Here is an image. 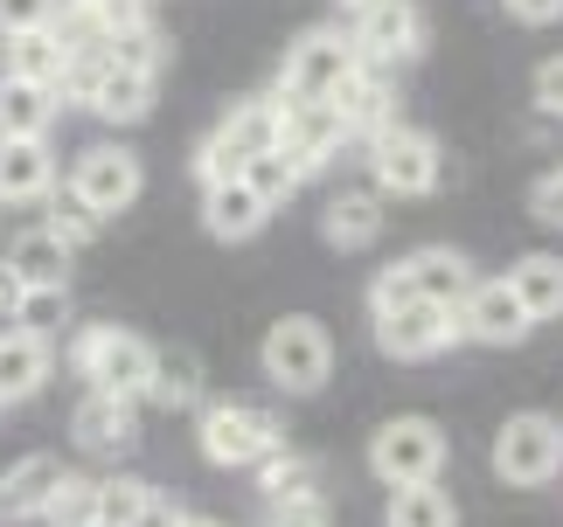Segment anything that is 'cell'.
Listing matches in <instances>:
<instances>
[{
	"instance_id": "33",
	"label": "cell",
	"mask_w": 563,
	"mask_h": 527,
	"mask_svg": "<svg viewBox=\"0 0 563 527\" xmlns=\"http://www.w3.org/2000/svg\"><path fill=\"white\" fill-rule=\"evenodd\" d=\"M244 167H251V160H244V146H236L223 125H216L209 139H202V153H195V173H202V188H216V181H236Z\"/></svg>"
},
{
	"instance_id": "26",
	"label": "cell",
	"mask_w": 563,
	"mask_h": 527,
	"mask_svg": "<svg viewBox=\"0 0 563 527\" xmlns=\"http://www.w3.org/2000/svg\"><path fill=\"white\" fill-rule=\"evenodd\" d=\"M202 395V361L188 347H154V375H146V403L161 410H188Z\"/></svg>"
},
{
	"instance_id": "15",
	"label": "cell",
	"mask_w": 563,
	"mask_h": 527,
	"mask_svg": "<svg viewBox=\"0 0 563 527\" xmlns=\"http://www.w3.org/2000/svg\"><path fill=\"white\" fill-rule=\"evenodd\" d=\"M56 194V153L49 139H0V202H49Z\"/></svg>"
},
{
	"instance_id": "19",
	"label": "cell",
	"mask_w": 563,
	"mask_h": 527,
	"mask_svg": "<svg viewBox=\"0 0 563 527\" xmlns=\"http://www.w3.org/2000/svg\"><path fill=\"white\" fill-rule=\"evenodd\" d=\"M0 49H8V77H21V83H49V91H63V77H70V63H77V49H70L56 29L0 35Z\"/></svg>"
},
{
	"instance_id": "8",
	"label": "cell",
	"mask_w": 563,
	"mask_h": 527,
	"mask_svg": "<svg viewBox=\"0 0 563 527\" xmlns=\"http://www.w3.org/2000/svg\"><path fill=\"white\" fill-rule=\"evenodd\" d=\"M563 472V424L543 410H522L494 430V479L501 486H550Z\"/></svg>"
},
{
	"instance_id": "16",
	"label": "cell",
	"mask_w": 563,
	"mask_h": 527,
	"mask_svg": "<svg viewBox=\"0 0 563 527\" xmlns=\"http://www.w3.org/2000/svg\"><path fill=\"white\" fill-rule=\"evenodd\" d=\"M56 486H63V458H49V451L14 458V466L0 472V520H35V514H49Z\"/></svg>"
},
{
	"instance_id": "29",
	"label": "cell",
	"mask_w": 563,
	"mask_h": 527,
	"mask_svg": "<svg viewBox=\"0 0 563 527\" xmlns=\"http://www.w3.org/2000/svg\"><path fill=\"white\" fill-rule=\"evenodd\" d=\"M104 56L119 63V70H140V77H161V35H154V21H133V29H119L112 42H104Z\"/></svg>"
},
{
	"instance_id": "6",
	"label": "cell",
	"mask_w": 563,
	"mask_h": 527,
	"mask_svg": "<svg viewBox=\"0 0 563 527\" xmlns=\"http://www.w3.org/2000/svg\"><path fill=\"white\" fill-rule=\"evenodd\" d=\"M77 375L104 389V395H133V403H146V375H154V347H146L140 334H125V326H84L77 347H70Z\"/></svg>"
},
{
	"instance_id": "41",
	"label": "cell",
	"mask_w": 563,
	"mask_h": 527,
	"mask_svg": "<svg viewBox=\"0 0 563 527\" xmlns=\"http://www.w3.org/2000/svg\"><path fill=\"white\" fill-rule=\"evenodd\" d=\"M508 14L529 29H550V21H563V0H508Z\"/></svg>"
},
{
	"instance_id": "7",
	"label": "cell",
	"mask_w": 563,
	"mask_h": 527,
	"mask_svg": "<svg viewBox=\"0 0 563 527\" xmlns=\"http://www.w3.org/2000/svg\"><path fill=\"white\" fill-rule=\"evenodd\" d=\"M439 173H445V153L418 125L397 119V125H383L369 139V181H376V194H404V202H418V194L439 188Z\"/></svg>"
},
{
	"instance_id": "11",
	"label": "cell",
	"mask_w": 563,
	"mask_h": 527,
	"mask_svg": "<svg viewBox=\"0 0 563 527\" xmlns=\"http://www.w3.org/2000/svg\"><path fill=\"white\" fill-rule=\"evenodd\" d=\"M341 146H349V125H341L334 104H286V139H278V153H286V167L299 181L320 173Z\"/></svg>"
},
{
	"instance_id": "34",
	"label": "cell",
	"mask_w": 563,
	"mask_h": 527,
	"mask_svg": "<svg viewBox=\"0 0 563 527\" xmlns=\"http://www.w3.org/2000/svg\"><path fill=\"white\" fill-rule=\"evenodd\" d=\"M244 181H251V188H257V194H265V202L278 209V202H286V194L299 188V173L286 167V153H257V160L244 167Z\"/></svg>"
},
{
	"instance_id": "39",
	"label": "cell",
	"mask_w": 563,
	"mask_h": 527,
	"mask_svg": "<svg viewBox=\"0 0 563 527\" xmlns=\"http://www.w3.org/2000/svg\"><path fill=\"white\" fill-rule=\"evenodd\" d=\"M56 313H63V292H29V305H21V326H29V334H49Z\"/></svg>"
},
{
	"instance_id": "36",
	"label": "cell",
	"mask_w": 563,
	"mask_h": 527,
	"mask_svg": "<svg viewBox=\"0 0 563 527\" xmlns=\"http://www.w3.org/2000/svg\"><path fill=\"white\" fill-rule=\"evenodd\" d=\"M257 527H334V520H328V500H292V507H265Z\"/></svg>"
},
{
	"instance_id": "14",
	"label": "cell",
	"mask_w": 563,
	"mask_h": 527,
	"mask_svg": "<svg viewBox=\"0 0 563 527\" xmlns=\"http://www.w3.org/2000/svg\"><path fill=\"white\" fill-rule=\"evenodd\" d=\"M404 278H410V292L418 299H431V305H460L473 299V284H481V271L460 257V250H445V244H431V250H410L404 257Z\"/></svg>"
},
{
	"instance_id": "9",
	"label": "cell",
	"mask_w": 563,
	"mask_h": 527,
	"mask_svg": "<svg viewBox=\"0 0 563 527\" xmlns=\"http://www.w3.org/2000/svg\"><path fill=\"white\" fill-rule=\"evenodd\" d=\"M70 188L91 202L104 223H112L119 209H133L140 202V188H146V167H140V153L133 146H119V139H98V146H84L77 153V167H70Z\"/></svg>"
},
{
	"instance_id": "35",
	"label": "cell",
	"mask_w": 563,
	"mask_h": 527,
	"mask_svg": "<svg viewBox=\"0 0 563 527\" xmlns=\"http://www.w3.org/2000/svg\"><path fill=\"white\" fill-rule=\"evenodd\" d=\"M63 0H0V35H29V29H56Z\"/></svg>"
},
{
	"instance_id": "31",
	"label": "cell",
	"mask_w": 563,
	"mask_h": 527,
	"mask_svg": "<svg viewBox=\"0 0 563 527\" xmlns=\"http://www.w3.org/2000/svg\"><path fill=\"white\" fill-rule=\"evenodd\" d=\"M49 229L63 236V244H91V236L104 229V215L84 202L77 188H63V194H49Z\"/></svg>"
},
{
	"instance_id": "12",
	"label": "cell",
	"mask_w": 563,
	"mask_h": 527,
	"mask_svg": "<svg viewBox=\"0 0 563 527\" xmlns=\"http://www.w3.org/2000/svg\"><path fill=\"white\" fill-rule=\"evenodd\" d=\"M460 319H466V340H481V347H515V340H529V326H536L508 278H481V284H473V299L460 305Z\"/></svg>"
},
{
	"instance_id": "28",
	"label": "cell",
	"mask_w": 563,
	"mask_h": 527,
	"mask_svg": "<svg viewBox=\"0 0 563 527\" xmlns=\"http://www.w3.org/2000/svg\"><path fill=\"white\" fill-rule=\"evenodd\" d=\"M383 527H460V507H452L445 486H397Z\"/></svg>"
},
{
	"instance_id": "24",
	"label": "cell",
	"mask_w": 563,
	"mask_h": 527,
	"mask_svg": "<svg viewBox=\"0 0 563 527\" xmlns=\"http://www.w3.org/2000/svg\"><path fill=\"white\" fill-rule=\"evenodd\" d=\"M508 284H515V299L529 305L536 326H543V319H563V257H556V250H529V257L508 271Z\"/></svg>"
},
{
	"instance_id": "42",
	"label": "cell",
	"mask_w": 563,
	"mask_h": 527,
	"mask_svg": "<svg viewBox=\"0 0 563 527\" xmlns=\"http://www.w3.org/2000/svg\"><path fill=\"white\" fill-rule=\"evenodd\" d=\"M181 520H188V514L175 507V500H161V493H154V500L140 507V520H133V527H181Z\"/></svg>"
},
{
	"instance_id": "22",
	"label": "cell",
	"mask_w": 563,
	"mask_h": 527,
	"mask_svg": "<svg viewBox=\"0 0 563 527\" xmlns=\"http://www.w3.org/2000/svg\"><path fill=\"white\" fill-rule=\"evenodd\" d=\"M334 112H341V125H349V139H362L369 146L383 125H397V104H389V83H383V70H362L341 83V98H334Z\"/></svg>"
},
{
	"instance_id": "4",
	"label": "cell",
	"mask_w": 563,
	"mask_h": 527,
	"mask_svg": "<svg viewBox=\"0 0 563 527\" xmlns=\"http://www.w3.org/2000/svg\"><path fill=\"white\" fill-rule=\"evenodd\" d=\"M272 451H286V430H278L272 410L257 403H209L202 410V458L223 472H257Z\"/></svg>"
},
{
	"instance_id": "27",
	"label": "cell",
	"mask_w": 563,
	"mask_h": 527,
	"mask_svg": "<svg viewBox=\"0 0 563 527\" xmlns=\"http://www.w3.org/2000/svg\"><path fill=\"white\" fill-rule=\"evenodd\" d=\"M257 493H265V507L320 500V472H313V458H299V451H272L265 466H257Z\"/></svg>"
},
{
	"instance_id": "45",
	"label": "cell",
	"mask_w": 563,
	"mask_h": 527,
	"mask_svg": "<svg viewBox=\"0 0 563 527\" xmlns=\"http://www.w3.org/2000/svg\"><path fill=\"white\" fill-rule=\"evenodd\" d=\"M0 410H8V403H0Z\"/></svg>"
},
{
	"instance_id": "23",
	"label": "cell",
	"mask_w": 563,
	"mask_h": 527,
	"mask_svg": "<svg viewBox=\"0 0 563 527\" xmlns=\"http://www.w3.org/2000/svg\"><path fill=\"white\" fill-rule=\"evenodd\" d=\"M56 125V91L49 83L0 77V139H49Z\"/></svg>"
},
{
	"instance_id": "21",
	"label": "cell",
	"mask_w": 563,
	"mask_h": 527,
	"mask_svg": "<svg viewBox=\"0 0 563 527\" xmlns=\"http://www.w3.org/2000/svg\"><path fill=\"white\" fill-rule=\"evenodd\" d=\"M320 229H328L334 250H369L376 236H383V194L376 188H341V194H328Z\"/></svg>"
},
{
	"instance_id": "20",
	"label": "cell",
	"mask_w": 563,
	"mask_h": 527,
	"mask_svg": "<svg viewBox=\"0 0 563 527\" xmlns=\"http://www.w3.org/2000/svg\"><path fill=\"white\" fill-rule=\"evenodd\" d=\"M49 334H29V326H8L0 334V403H21V395H35L42 382H49Z\"/></svg>"
},
{
	"instance_id": "10",
	"label": "cell",
	"mask_w": 563,
	"mask_h": 527,
	"mask_svg": "<svg viewBox=\"0 0 563 527\" xmlns=\"http://www.w3.org/2000/svg\"><path fill=\"white\" fill-rule=\"evenodd\" d=\"M355 49L369 70H397V63H410L424 49V14H418V0H369V8H355Z\"/></svg>"
},
{
	"instance_id": "3",
	"label": "cell",
	"mask_w": 563,
	"mask_h": 527,
	"mask_svg": "<svg viewBox=\"0 0 563 527\" xmlns=\"http://www.w3.org/2000/svg\"><path fill=\"white\" fill-rule=\"evenodd\" d=\"M257 361H265V382H272V389L313 395V389H328V375H334V340H328V326H320V319L286 313V319L265 334Z\"/></svg>"
},
{
	"instance_id": "18",
	"label": "cell",
	"mask_w": 563,
	"mask_h": 527,
	"mask_svg": "<svg viewBox=\"0 0 563 527\" xmlns=\"http://www.w3.org/2000/svg\"><path fill=\"white\" fill-rule=\"evenodd\" d=\"M70 257H77V244H63L49 223L21 229L14 244H8V264L29 278V292H70Z\"/></svg>"
},
{
	"instance_id": "25",
	"label": "cell",
	"mask_w": 563,
	"mask_h": 527,
	"mask_svg": "<svg viewBox=\"0 0 563 527\" xmlns=\"http://www.w3.org/2000/svg\"><path fill=\"white\" fill-rule=\"evenodd\" d=\"M223 132L236 146H244V160H257V153H278V139H286V98H244V104H230V119Z\"/></svg>"
},
{
	"instance_id": "44",
	"label": "cell",
	"mask_w": 563,
	"mask_h": 527,
	"mask_svg": "<svg viewBox=\"0 0 563 527\" xmlns=\"http://www.w3.org/2000/svg\"><path fill=\"white\" fill-rule=\"evenodd\" d=\"M355 8H369V0H355Z\"/></svg>"
},
{
	"instance_id": "40",
	"label": "cell",
	"mask_w": 563,
	"mask_h": 527,
	"mask_svg": "<svg viewBox=\"0 0 563 527\" xmlns=\"http://www.w3.org/2000/svg\"><path fill=\"white\" fill-rule=\"evenodd\" d=\"M21 305H29V278L0 257V319H21Z\"/></svg>"
},
{
	"instance_id": "30",
	"label": "cell",
	"mask_w": 563,
	"mask_h": 527,
	"mask_svg": "<svg viewBox=\"0 0 563 527\" xmlns=\"http://www.w3.org/2000/svg\"><path fill=\"white\" fill-rule=\"evenodd\" d=\"M98 486H104V479L63 472V486H56V500H49V520H56V527H98Z\"/></svg>"
},
{
	"instance_id": "13",
	"label": "cell",
	"mask_w": 563,
	"mask_h": 527,
	"mask_svg": "<svg viewBox=\"0 0 563 527\" xmlns=\"http://www.w3.org/2000/svg\"><path fill=\"white\" fill-rule=\"evenodd\" d=\"M70 430H77V445L91 451V458H119V451H133V437H140V403H133V395L91 389V395L77 403Z\"/></svg>"
},
{
	"instance_id": "38",
	"label": "cell",
	"mask_w": 563,
	"mask_h": 527,
	"mask_svg": "<svg viewBox=\"0 0 563 527\" xmlns=\"http://www.w3.org/2000/svg\"><path fill=\"white\" fill-rule=\"evenodd\" d=\"M536 112H543V119H563V56H550L543 70H536Z\"/></svg>"
},
{
	"instance_id": "2",
	"label": "cell",
	"mask_w": 563,
	"mask_h": 527,
	"mask_svg": "<svg viewBox=\"0 0 563 527\" xmlns=\"http://www.w3.org/2000/svg\"><path fill=\"white\" fill-rule=\"evenodd\" d=\"M362 70V49L349 29H307L286 49V70H278V98L286 104H334L341 83Z\"/></svg>"
},
{
	"instance_id": "17",
	"label": "cell",
	"mask_w": 563,
	"mask_h": 527,
	"mask_svg": "<svg viewBox=\"0 0 563 527\" xmlns=\"http://www.w3.org/2000/svg\"><path fill=\"white\" fill-rule=\"evenodd\" d=\"M265 215H272V202L244 181V173H236V181L202 188V223H209V236H223V244H244V236H257V229H265Z\"/></svg>"
},
{
	"instance_id": "32",
	"label": "cell",
	"mask_w": 563,
	"mask_h": 527,
	"mask_svg": "<svg viewBox=\"0 0 563 527\" xmlns=\"http://www.w3.org/2000/svg\"><path fill=\"white\" fill-rule=\"evenodd\" d=\"M146 500H154V486H146V479H104V486H98V520H104V527H133Z\"/></svg>"
},
{
	"instance_id": "43",
	"label": "cell",
	"mask_w": 563,
	"mask_h": 527,
	"mask_svg": "<svg viewBox=\"0 0 563 527\" xmlns=\"http://www.w3.org/2000/svg\"><path fill=\"white\" fill-rule=\"evenodd\" d=\"M181 527H223V520H202V514H188V520H181Z\"/></svg>"
},
{
	"instance_id": "5",
	"label": "cell",
	"mask_w": 563,
	"mask_h": 527,
	"mask_svg": "<svg viewBox=\"0 0 563 527\" xmlns=\"http://www.w3.org/2000/svg\"><path fill=\"white\" fill-rule=\"evenodd\" d=\"M369 472L389 493L397 486H439L445 472V430L431 416H389V424L369 437Z\"/></svg>"
},
{
	"instance_id": "1",
	"label": "cell",
	"mask_w": 563,
	"mask_h": 527,
	"mask_svg": "<svg viewBox=\"0 0 563 527\" xmlns=\"http://www.w3.org/2000/svg\"><path fill=\"white\" fill-rule=\"evenodd\" d=\"M369 319H376V347L397 355V361H431V355H445V347L466 340V319L452 313V305H431V299L410 292L404 264H389L369 284Z\"/></svg>"
},
{
	"instance_id": "37",
	"label": "cell",
	"mask_w": 563,
	"mask_h": 527,
	"mask_svg": "<svg viewBox=\"0 0 563 527\" xmlns=\"http://www.w3.org/2000/svg\"><path fill=\"white\" fill-rule=\"evenodd\" d=\"M529 209H536V223H550V229H563V167H556V173H543V181H536V194H529Z\"/></svg>"
}]
</instances>
